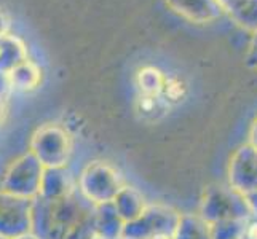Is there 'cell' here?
Listing matches in <instances>:
<instances>
[{"label":"cell","mask_w":257,"mask_h":239,"mask_svg":"<svg viewBox=\"0 0 257 239\" xmlns=\"http://www.w3.org/2000/svg\"><path fill=\"white\" fill-rule=\"evenodd\" d=\"M28 150L45 169L67 167L74 155V137L61 123H43L32 132Z\"/></svg>","instance_id":"cell-1"},{"label":"cell","mask_w":257,"mask_h":239,"mask_svg":"<svg viewBox=\"0 0 257 239\" xmlns=\"http://www.w3.org/2000/svg\"><path fill=\"white\" fill-rule=\"evenodd\" d=\"M117 167L102 159L90 161L77 177V190L93 206L110 204L125 188Z\"/></svg>","instance_id":"cell-2"},{"label":"cell","mask_w":257,"mask_h":239,"mask_svg":"<svg viewBox=\"0 0 257 239\" xmlns=\"http://www.w3.org/2000/svg\"><path fill=\"white\" fill-rule=\"evenodd\" d=\"M45 167L29 150L15 156L0 175V188L15 196L35 199L40 196Z\"/></svg>","instance_id":"cell-3"},{"label":"cell","mask_w":257,"mask_h":239,"mask_svg":"<svg viewBox=\"0 0 257 239\" xmlns=\"http://www.w3.org/2000/svg\"><path fill=\"white\" fill-rule=\"evenodd\" d=\"M34 199L15 196L0 188V236L18 239L32 233Z\"/></svg>","instance_id":"cell-4"},{"label":"cell","mask_w":257,"mask_h":239,"mask_svg":"<svg viewBox=\"0 0 257 239\" xmlns=\"http://www.w3.org/2000/svg\"><path fill=\"white\" fill-rule=\"evenodd\" d=\"M166 4L192 23H209L225 13L219 0H166Z\"/></svg>","instance_id":"cell-5"},{"label":"cell","mask_w":257,"mask_h":239,"mask_svg":"<svg viewBox=\"0 0 257 239\" xmlns=\"http://www.w3.org/2000/svg\"><path fill=\"white\" fill-rule=\"evenodd\" d=\"M75 191H77V177L70 174L67 167L45 169L39 198L56 201V199H63Z\"/></svg>","instance_id":"cell-6"},{"label":"cell","mask_w":257,"mask_h":239,"mask_svg":"<svg viewBox=\"0 0 257 239\" xmlns=\"http://www.w3.org/2000/svg\"><path fill=\"white\" fill-rule=\"evenodd\" d=\"M10 74L13 91L18 93H31L35 91L42 83V69L34 61L26 59L24 63L16 66Z\"/></svg>","instance_id":"cell-7"},{"label":"cell","mask_w":257,"mask_h":239,"mask_svg":"<svg viewBox=\"0 0 257 239\" xmlns=\"http://www.w3.org/2000/svg\"><path fill=\"white\" fill-rule=\"evenodd\" d=\"M26 59H29L28 50L20 39L10 34L0 37V70L12 72L16 66L24 63Z\"/></svg>","instance_id":"cell-8"},{"label":"cell","mask_w":257,"mask_h":239,"mask_svg":"<svg viewBox=\"0 0 257 239\" xmlns=\"http://www.w3.org/2000/svg\"><path fill=\"white\" fill-rule=\"evenodd\" d=\"M166 74L158 67L144 66L135 77V85L139 96H162L166 82Z\"/></svg>","instance_id":"cell-9"},{"label":"cell","mask_w":257,"mask_h":239,"mask_svg":"<svg viewBox=\"0 0 257 239\" xmlns=\"http://www.w3.org/2000/svg\"><path fill=\"white\" fill-rule=\"evenodd\" d=\"M227 13L243 29L257 34V0H238Z\"/></svg>","instance_id":"cell-10"},{"label":"cell","mask_w":257,"mask_h":239,"mask_svg":"<svg viewBox=\"0 0 257 239\" xmlns=\"http://www.w3.org/2000/svg\"><path fill=\"white\" fill-rule=\"evenodd\" d=\"M170 104H168L163 96H139L136 97V110L143 115L144 118H157L168 112Z\"/></svg>","instance_id":"cell-11"},{"label":"cell","mask_w":257,"mask_h":239,"mask_svg":"<svg viewBox=\"0 0 257 239\" xmlns=\"http://www.w3.org/2000/svg\"><path fill=\"white\" fill-rule=\"evenodd\" d=\"M189 93V88L187 83L184 82L181 77L177 75H168L166 77V82H165V88H163V99L168 104H177L184 101L187 97Z\"/></svg>","instance_id":"cell-12"},{"label":"cell","mask_w":257,"mask_h":239,"mask_svg":"<svg viewBox=\"0 0 257 239\" xmlns=\"http://www.w3.org/2000/svg\"><path fill=\"white\" fill-rule=\"evenodd\" d=\"M240 239H257V215H251L249 218L244 220Z\"/></svg>","instance_id":"cell-13"},{"label":"cell","mask_w":257,"mask_h":239,"mask_svg":"<svg viewBox=\"0 0 257 239\" xmlns=\"http://www.w3.org/2000/svg\"><path fill=\"white\" fill-rule=\"evenodd\" d=\"M13 93V86H12V80H10V74L0 70V97L7 99L8 96Z\"/></svg>","instance_id":"cell-14"},{"label":"cell","mask_w":257,"mask_h":239,"mask_svg":"<svg viewBox=\"0 0 257 239\" xmlns=\"http://www.w3.org/2000/svg\"><path fill=\"white\" fill-rule=\"evenodd\" d=\"M247 63L257 69V34H254V39H252V43H251L249 53H247Z\"/></svg>","instance_id":"cell-15"},{"label":"cell","mask_w":257,"mask_h":239,"mask_svg":"<svg viewBox=\"0 0 257 239\" xmlns=\"http://www.w3.org/2000/svg\"><path fill=\"white\" fill-rule=\"evenodd\" d=\"M8 28H10V21H8L7 15L0 10V37H4V35L8 34Z\"/></svg>","instance_id":"cell-16"},{"label":"cell","mask_w":257,"mask_h":239,"mask_svg":"<svg viewBox=\"0 0 257 239\" xmlns=\"http://www.w3.org/2000/svg\"><path fill=\"white\" fill-rule=\"evenodd\" d=\"M7 99H4V97H0V126H2V123L7 117Z\"/></svg>","instance_id":"cell-17"},{"label":"cell","mask_w":257,"mask_h":239,"mask_svg":"<svg viewBox=\"0 0 257 239\" xmlns=\"http://www.w3.org/2000/svg\"><path fill=\"white\" fill-rule=\"evenodd\" d=\"M251 145L257 150V118H255L252 129H251Z\"/></svg>","instance_id":"cell-18"},{"label":"cell","mask_w":257,"mask_h":239,"mask_svg":"<svg viewBox=\"0 0 257 239\" xmlns=\"http://www.w3.org/2000/svg\"><path fill=\"white\" fill-rule=\"evenodd\" d=\"M236 2H238V0H219V4L222 5V8H224V10H225V13H227V10H228V8L232 7V5H235Z\"/></svg>","instance_id":"cell-19"},{"label":"cell","mask_w":257,"mask_h":239,"mask_svg":"<svg viewBox=\"0 0 257 239\" xmlns=\"http://www.w3.org/2000/svg\"><path fill=\"white\" fill-rule=\"evenodd\" d=\"M18 239H39L37 236H35L34 233H31V234H26V236H21V237H18Z\"/></svg>","instance_id":"cell-20"},{"label":"cell","mask_w":257,"mask_h":239,"mask_svg":"<svg viewBox=\"0 0 257 239\" xmlns=\"http://www.w3.org/2000/svg\"><path fill=\"white\" fill-rule=\"evenodd\" d=\"M91 239H104V237H101V236H93Z\"/></svg>","instance_id":"cell-21"},{"label":"cell","mask_w":257,"mask_h":239,"mask_svg":"<svg viewBox=\"0 0 257 239\" xmlns=\"http://www.w3.org/2000/svg\"><path fill=\"white\" fill-rule=\"evenodd\" d=\"M0 239H5V237H2V236H0Z\"/></svg>","instance_id":"cell-22"}]
</instances>
